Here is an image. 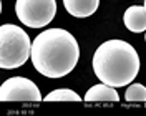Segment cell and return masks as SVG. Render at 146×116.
<instances>
[{
	"label": "cell",
	"mask_w": 146,
	"mask_h": 116,
	"mask_svg": "<svg viewBox=\"0 0 146 116\" xmlns=\"http://www.w3.org/2000/svg\"><path fill=\"white\" fill-rule=\"evenodd\" d=\"M32 63L46 78H63L80 60V45L76 38L63 28H48L32 42Z\"/></svg>",
	"instance_id": "6da1fadb"
},
{
	"label": "cell",
	"mask_w": 146,
	"mask_h": 116,
	"mask_svg": "<svg viewBox=\"0 0 146 116\" xmlns=\"http://www.w3.org/2000/svg\"><path fill=\"white\" fill-rule=\"evenodd\" d=\"M91 66L101 83L121 88L136 78L139 72V56L133 45L125 40H106L96 48Z\"/></svg>",
	"instance_id": "7a4b0ae2"
},
{
	"label": "cell",
	"mask_w": 146,
	"mask_h": 116,
	"mask_svg": "<svg viewBox=\"0 0 146 116\" xmlns=\"http://www.w3.org/2000/svg\"><path fill=\"white\" fill-rule=\"evenodd\" d=\"M32 56V40L22 27L5 23L0 27V66L13 70Z\"/></svg>",
	"instance_id": "3957f363"
},
{
	"label": "cell",
	"mask_w": 146,
	"mask_h": 116,
	"mask_svg": "<svg viewBox=\"0 0 146 116\" xmlns=\"http://www.w3.org/2000/svg\"><path fill=\"white\" fill-rule=\"evenodd\" d=\"M15 12L25 27L42 28L56 15V0H17Z\"/></svg>",
	"instance_id": "277c9868"
},
{
	"label": "cell",
	"mask_w": 146,
	"mask_h": 116,
	"mask_svg": "<svg viewBox=\"0 0 146 116\" xmlns=\"http://www.w3.org/2000/svg\"><path fill=\"white\" fill-rule=\"evenodd\" d=\"M40 89L32 80L25 76H12L0 86V101H42Z\"/></svg>",
	"instance_id": "5b68a950"
},
{
	"label": "cell",
	"mask_w": 146,
	"mask_h": 116,
	"mask_svg": "<svg viewBox=\"0 0 146 116\" xmlns=\"http://www.w3.org/2000/svg\"><path fill=\"white\" fill-rule=\"evenodd\" d=\"M123 22L129 32H135V33L146 32V9L141 5L128 7L123 15Z\"/></svg>",
	"instance_id": "8992f818"
},
{
	"label": "cell",
	"mask_w": 146,
	"mask_h": 116,
	"mask_svg": "<svg viewBox=\"0 0 146 116\" xmlns=\"http://www.w3.org/2000/svg\"><path fill=\"white\" fill-rule=\"evenodd\" d=\"M85 101L86 103H93V101H101V103H116L119 101L118 91L115 89V86H110L106 83H100V85H95L91 86L86 95H85Z\"/></svg>",
	"instance_id": "52a82bcc"
},
{
	"label": "cell",
	"mask_w": 146,
	"mask_h": 116,
	"mask_svg": "<svg viewBox=\"0 0 146 116\" xmlns=\"http://www.w3.org/2000/svg\"><path fill=\"white\" fill-rule=\"evenodd\" d=\"M63 5L70 15L76 18H85L98 10L100 0H63Z\"/></svg>",
	"instance_id": "ba28073f"
},
{
	"label": "cell",
	"mask_w": 146,
	"mask_h": 116,
	"mask_svg": "<svg viewBox=\"0 0 146 116\" xmlns=\"http://www.w3.org/2000/svg\"><path fill=\"white\" fill-rule=\"evenodd\" d=\"M125 99L128 103H143L146 101V86L141 83H133L129 85L125 93Z\"/></svg>",
	"instance_id": "9c48e42d"
},
{
	"label": "cell",
	"mask_w": 146,
	"mask_h": 116,
	"mask_svg": "<svg viewBox=\"0 0 146 116\" xmlns=\"http://www.w3.org/2000/svg\"><path fill=\"white\" fill-rule=\"evenodd\" d=\"M45 101H82V98L68 88H60V89H53L52 93H48L45 98Z\"/></svg>",
	"instance_id": "30bf717a"
},
{
	"label": "cell",
	"mask_w": 146,
	"mask_h": 116,
	"mask_svg": "<svg viewBox=\"0 0 146 116\" xmlns=\"http://www.w3.org/2000/svg\"><path fill=\"white\" fill-rule=\"evenodd\" d=\"M143 7H145V9H146V0H145V5H143Z\"/></svg>",
	"instance_id": "8fae6325"
},
{
	"label": "cell",
	"mask_w": 146,
	"mask_h": 116,
	"mask_svg": "<svg viewBox=\"0 0 146 116\" xmlns=\"http://www.w3.org/2000/svg\"><path fill=\"white\" fill-rule=\"evenodd\" d=\"M145 42H146V35H145Z\"/></svg>",
	"instance_id": "7c38bea8"
}]
</instances>
